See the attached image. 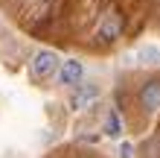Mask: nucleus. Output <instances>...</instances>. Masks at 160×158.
Wrapping results in <instances>:
<instances>
[{
  "instance_id": "4",
  "label": "nucleus",
  "mask_w": 160,
  "mask_h": 158,
  "mask_svg": "<svg viewBox=\"0 0 160 158\" xmlns=\"http://www.w3.org/2000/svg\"><path fill=\"white\" fill-rule=\"evenodd\" d=\"M82 73H84V68H82L79 59H64V62L58 64V79H61V85H79V82H82Z\"/></svg>"
},
{
  "instance_id": "6",
  "label": "nucleus",
  "mask_w": 160,
  "mask_h": 158,
  "mask_svg": "<svg viewBox=\"0 0 160 158\" xmlns=\"http://www.w3.org/2000/svg\"><path fill=\"white\" fill-rule=\"evenodd\" d=\"M105 135H111V138H119L122 135V123H119L117 114H108L105 117Z\"/></svg>"
},
{
  "instance_id": "1",
  "label": "nucleus",
  "mask_w": 160,
  "mask_h": 158,
  "mask_svg": "<svg viewBox=\"0 0 160 158\" xmlns=\"http://www.w3.org/2000/svg\"><path fill=\"white\" fill-rule=\"evenodd\" d=\"M119 35H122V21H119V15L108 12V15L96 24V41H99V44H114Z\"/></svg>"
},
{
  "instance_id": "7",
  "label": "nucleus",
  "mask_w": 160,
  "mask_h": 158,
  "mask_svg": "<svg viewBox=\"0 0 160 158\" xmlns=\"http://www.w3.org/2000/svg\"><path fill=\"white\" fill-rule=\"evenodd\" d=\"M143 56H148V64H160V50L157 47H143Z\"/></svg>"
},
{
  "instance_id": "5",
  "label": "nucleus",
  "mask_w": 160,
  "mask_h": 158,
  "mask_svg": "<svg viewBox=\"0 0 160 158\" xmlns=\"http://www.w3.org/2000/svg\"><path fill=\"white\" fill-rule=\"evenodd\" d=\"M140 103H143L146 111H157L160 108V79L146 82L143 91H140Z\"/></svg>"
},
{
  "instance_id": "2",
  "label": "nucleus",
  "mask_w": 160,
  "mask_h": 158,
  "mask_svg": "<svg viewBox=\"0 0 160 158\" xmlns=\"http://www.w3.org/2000/svg\"><path fill=\"white\" fill-rule=\"evenodd\" d=\"M58 64H61V59H58V53H52V50H38L32 56V73L35 76H52V73L58 70Z\"/></svg>"
},
{
  "instance_id": "3",
  "label": "nucleus",
  "mask_w": 160,
  "mask_h": 158,
  "mask_svg": "<svg viewBox=\"0 0 160 158\" xmlns=\"http://www.w3.org/2000/svg\"><path fill=\"white\" fill-rule=\"evenodd\" d=\"M96 100H99V85L84 82V85H76V91L70 94V106L73 108H90Z\"/></svg>"
}]
</instances>
